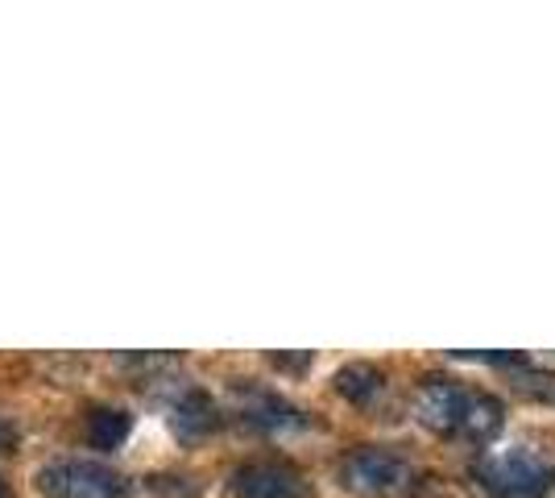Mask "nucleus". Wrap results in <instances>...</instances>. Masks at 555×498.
<instances>
[{"label": "nucleus", "mask_w": 555, "mask_h": 498, "mask_svg": "<svg viewBox=\"0 0 555 498\" xmlns=\"http://www.w3.org/2000/svg\"><path fill=\"white\" fill-rule=\"evenodd\" d=\"M129 432H133V416L120 411V407H95L92 416H88V440H92L95 449H116V445H125Z\"/></svg>", "instance_id": "nucleus-9"}, {"label": "nucleus", "mask_w": 555, "mask_h": 498, "mask_svg": "<svg viewBox=\"0 0 555 498\" xmlns=\"http://www.w3.org/2000/svg\"><path fill=\"white\" fill-rule=\"evenodd\" d=\"M477 482L493 498H543L555 490V449L518 440L477 461Z\"/></svg>", "instance_id": "nucleus-2"}, {"label": "nucleus", "mask_w": 555, "mask_h": 498, "mask_svg": "<svg viewBox=\"0 0 555 498\" xmlns=\"http://www.w3.org/2000/svg\"><path fill=\"white\" fill-rule=\"evenodd\" d=\"M0 498H13V490H9V482L0 477Z\"/></svg>", "instance_id": "nucleus-10"}, {"label": "nucleus", "mask_w": 555, "mask_h": 498, "mask_svg": "<svg viewBox=\"0 0 555 498\" xmlns=\"http://www.w3.org/2000/svg\"><path fill=\"white\" fill-rule=\"evenodd\" d=\"M170 427L183 440H199V436L220 427V407L211 404V395H204V391H183L170 407Z\"/></svg>", "instance_id": "nucleus-7"}, {"label": "nucleus", "mask_w": 555, "mask_h": 498, "mask_svg": "<svg viewBox=\"0 0 555 498\" xmlns=\"http://www.w3.org/2000/svg\"><path fill=\"white\" fill-rule=\"evenodd\" d=\"M336 391L345 395L348 404H373V399H382V391H386V374L370 366V361H352L345 366L340 374H336Z\"/></svg>", "instance_id": "nucleus-8"}, {"label": "nucleus", "mask_w": 555, "mask_h": 498, "mask_svg": "<svg viewBox=\"0 0 555 498\" xmlns=\"http://www.w3.org/2000/svg\"><path fill=\"white\" fill-rule=\"evenodd\" d=\"M241 416L249 420L261 432H295V427H307V416H302L295 404H286L274 391H245L241 395Z\"/></svg>", "instance_id": "nucleus-6"}, {"label": "nucleus", "mask_w": 555, "mask_h": 498, "mask_svg": "<svg viewBox=\"0 0 555 498\" xmlns=\"http://www.w3.org/2000/svg\"><path fill=\"white\" fill-rule=\"evenodd\" d=\"M232 498H311V482L286 461H249L229 477Z\"/></svg>", "instance_id": "nucleus-5"}, {"label": "nucleus", "mask_w": 555, "mask_h": 498, "mask_svg": "<svg viewBox=\"0 0 555 498\" xmlns=\"http://www.w3.org/2000/svg\"><path fill=\"white\" fill-rule=\"evenodd\" d=\"M415 420L436 436L486 445L506 424V407L456 379H427L415 395Z\"/></svg>", "instance_id": "nucleus-1"}, {"label": "nucleus", "mask_w": 555, "mask_h": 498, "mask_svg": "<svg viewBox=\"0 0 555 498\" xmlns=\"http://www.w3.org/2000/svg\"><path fill=\"white\" fill-rule=\"evenodd\" d=\"M38 486L50 498H129L133 486L116 474L104 461H79V457H63L50 461L38 474Z\"/></svg>", "instance_id": "nucleus-4"}, {"label": "nucleus", "mask_w": 555, "mask_h": 498, "mask_svg": "<svg viewBox=\"0 0 555 498\" xmlns=\"http://www.w3.org/2000/svg\"><path fill=\"white\" fill-rule=\"evenodd\" d=\"M411 482H415V465H411V457L386 449V445L352 449L345 457V465H340V486H348L352 495H365V498L402 495Z\"/></svg>", "instance_id": "nucleus-3"}]
</instances>
